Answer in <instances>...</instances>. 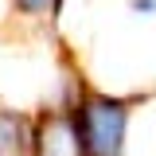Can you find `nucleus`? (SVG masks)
I'll return each instance as SVG.
<instances>
[{
	"label": "nucleus",
	"instance_id": "nucleus-1",
	"mask_svg": "<svg viewBox=\"0 0 156 156\" xmlns=\"http://www.w3.org/2000/svg\"><path fill=\"white\" fill-rule=\"evenodd\" d=\"M125 105L121 101H90L78 113L74 129L78 140L90 156H121V136H125Z\"/></svg>",
	"mask_w": 156,
	"mask_h": 156
},
{
	"label": "nucleus",
	"instance_id": "nucleus-2",
	"mask_svg": "<svg viewBox=\"0 0 156 156\" xmlns=\"http://www.w3.org/2000/svg\"><path fill=\"white\" fill-rule=\"evenodd\" d=\"M16 4H20V8H27V12H43L51 0H16Z\"/></svg>",
	"mask_w": 156,
	"mask_h": 156
}]
</instances>
